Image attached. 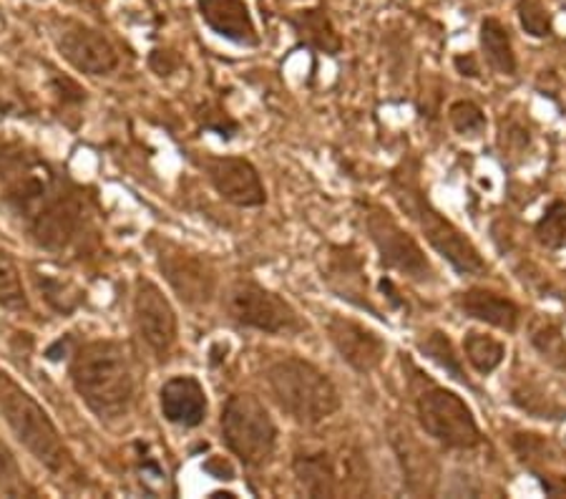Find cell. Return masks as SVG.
Here are the masks:
<instances>
[{
    "label": "cell",
    "instance_id": "cell-24",
    "mask_svg": "<svg viewBox=\"0 0 566 499\" xmlns=\"http://www.w3.org/2000/svg\"><path fill=\"white\" fill-rule=\"evenodd\" d=\"M463 351H465V358H469L471 366L476 368L481 376L494 374V371L506 358V346H504V343L496 341L494 335H486V333H479V331L465 333Z\"/></svg>",
    "mask_w": 566,
    "mask_h": 499
},
{
    "label": "cell",
    "instance_id": "cell-33",
    "mask_svg": "<svg viewBox=\"0 0 566 499\" xmlns=\"http://www.w3.org/2000/svg\"><path fill=\"white\" fill-rule=\"evenodd\" d=\"M453 66H455V71H459V74L465 76V79H479V76H481L479 59L473 56V53H459V56L453 59Z\"/></svg>",
    "mask_w": 566,
    "mask_h": 499
},
{
    "label": "cell",
    "instance_id": "cell-2",
    "mask_svg": "<svg viewBox=\"0 0 566 499\" xmlns=\"http://www.w3.org/2000/svg\"><path fill=\"white\" fill-rule=\"evenodd\" d=\"M0 195L8 210L25 225V230L69 195L56 171L39 154L6 144L0 147Z\"/></svg>",
    "mask_w": 566,
    "mask_h": 499
},
{
    "label": "cell",
    "instance_id": "cell-5",
    "mask_svg": "<svg viewBox=\"0 0 566 499\" xmlns=\"http://www.w3.org/2000/svg\"><path fill=\"white\" fill-rule=\"evenodd\" d=\"M392 193H396V199L400 207L413 217L421 227L426 240L431 242V248L441 256L443 260L451 262V268L461 276H473L481 278L489 272L486 260L481 258V252L476 245H473L465 235L455 227L451 220L436 210V207L428 202V197L421 193V187L416 181H410L406 177H396L392 179Z\"/></svg>",
    "mask_w": 566,
    "mask_h": 499
},
{
    "label": "cell",
    "instance_id": "cell-28",
    "mask_svg": "<svg viewBox=\"0 0 566 499\" xmlns=\"http://www.w3.org/2000/svg\"><path fill=\"white\" fill-rule=\"evenodd\" d=\"M516 13L518 21H522V29L528 35H534V39H546V35H552V15L546 11L542 0H518Z\"/></svg>",
    "mask_w": 566,
    "mask_h": 499
},
{
    "label": "cell",
    "instance_id": "cell-14",
    "mask_svg": "<svg viewBox=\"0 0 566 499\" xmlns=\"http://www.w3.org/2000/svg\"><path fill=\"white\" fill-rule=\"evenodd\" d=\"M59 51L73 69L88 76H106L118 66L114 43L84 23H63V31L59 33Z\"/></svg>",
    "mask_w": 566,
    "mask_h": 499
},
{
    "label": "cell",
    "instance_id": "cell-27",
    "mask_svg": "<svg viewBox=\"0 0 566 499\" xmlns=\"http://www.w3.org/2000/svg\"><path fill=\"white\" fill-rule=\"evenodd\" d=\"M449 119L455 134L465 136V139H479V136L486 132V114L479 104L469 102V98H461V102H453L449 108Z\"/></svg>",
    "mask_w": 566,
    "mask_h": 499
},
{
    "label": "cell",
    "instance_id": "cell-32",
    "mask_svg": "<svg viewBox=\"0 0 566 499\" xmlns=\"http://www.w3.org/2000/svg\"><path fill=\"white\" fill-rule=\"evenodd\" d=\"M499 144L504 154L509 152H524L528 147V132L522 129L518 124H501V136H499Z\"/></svg>",
    "mask_w": 566,
    "mask_h": 499
},
{
    "label": "cell",
    "instance_id": "cell-11",
    "mask_svg": "<svg viewBox=\"0 0 566 499\" xmlns=\"http://www.w3.org/2000/svg\"><path fill=\"white\" fill-rule=\"evenodd\" d=\"M157 262L164 278L175 288L179 301H185L187 305H202L214 295V270L197 252H189L175 242L164 240L157 245Z\"/></svg>",
    "mask_w": 566,
    "mask_h": 499
},
{
    "label": "cell",
    "instance_id": "cell-21",
    "mask_svg": "<svg viewBox=\"0 0 566 499\" xmlns=\"http://www.w3.org/2000/svg\"><path fill=\"white\" fill-rule=\"evenodd\" d=\"M481 51L486 56L489 66L496 71L501 76H516V53H514V43H511V33L506 29V23H501L499 18L489 15L481 21Z\"/></svg>",
    "mask_w": 566,
    "mask_h": 499
},
{
    "label": "cell",
    "instance_id": "cell-15",
    "mask_svg": "<svg viewBox=\"0 0 566 499\" xmlns=\"http://www.w3.org/2000/svg\"><path fill=\"white\" fill-rule=\"evenodd\" d=\"M207 177L212 187L222 195L227 202L237 207H260L268 199L260 171L252 167V162L242 157H209L205 162Z\"/></svg>",
    "mask_w": 566,
    "mask_h": 499
},
{
    "label": "cell",
    "instance_id": "cell-12",
    "mask_svg": "<svg viewBox=\"0 0 566 499\" xmlns=\"http://www.w3.org/2000/svg\"><path fill=\"white\" fill-rule=\"evenodd\" d=\"M134 323L146 346L167 358L177 343V313L161 288L146 278L136 280Z\"/></svg>",
    "mask_w": 566,
    "mask_h": 499
},
{
    "label": "cell",
    "instance_id": "cell-23",
    "mask_svg": "<svg viewBox=\"0 0 566 499\" xmlns=\"http://www.w3.org/2000/svg\"><path fill=\"white\" fill-rule=\"evenodd\" d=\"M418 351H421L426 358H431L438 368H443L453 381H459L463 386H471V378L465 376L463 361L459 353H455L451 339L443 331L426 333V339L418 341Z\"/></svg>",
    "mask_w": 566,
    "mask_h": 499
},
{
    "label": "cell",
    "instance_id": "cell-26",
    "mask_svg": "<svg viewBox=\"0 0 566 499\" xmlns=\"http://www.w3.org/2000/svg\"><path fill=\"white\" fill-rule=\"evenodd\" d=\"M0 308H6V311H25L29 308L21 272L8 252H0Z\"/></svg>",
    "mask_w": 566,
    "mask_h": 499
},
{
    "label": "cell",
    "instance_id": "cell-31",
    "mask_svg": "<svg viewBox=\"0 0 566 499\" xmlns=\"http://www.w3.org/2000/svg\"><path fill=\"white\" fill-rule=\"evenodd\" d=\"M511 447L516 449L518 459L528 461V465H532V461H536V459H542L546 449H549V447H546V441L538 437V434H516V437L511 439Z\"/></svg>",
    "mask_w": 566,
    "mask_h": 499
},
{
    "label": "cell",
    "instance_id": "cell-1",
    "mask_svg": "<svg viewBox=\"0 0 566 499\" xmlns=\"http://www.w3.org/2000/svg\"><path fill=\"white\" fill-rule=\"evenodd\" d=\"M71 381L91 412L102 419L126 414L134 398V371L126 349L116 341H94L76 351Z\"/></svg>",
    "mask_w": 566,
    "mask_h": 499
},
{
    "label": "cell",
    "instance_id": "cell-6",
    "mask_svg": "<svg viewBox=\"0 0 566 499\" xmlns=\"http://www.w3.org/2000/svg\"><path fill=\"white\" fill-rule=\"evenodd\" d=\"M222 434L227 447L248 467L268 465L277 447V426L252 394H234L224 406Z\"/></svg>",
    "mask_w": 566,
    "mask_h": 499
},
{
    "label": "cell",
    "instance_id": "cell-13",
    "mask_svg": "<svg viewBox=\"0 0 566 499\" xmlns=\"http://www.w3.org/2000/svg\"><path fill=\"white\" fill-rule=\"evenodd\" d=\"M327 339L333 341L335 351L358 374H373L386 361L388 346L376 331L365 329L363 323L345 315H331L325 323Z\"/></svg>",
    "mask_w": 566,
    "mask_h": 499
},
{
    "label": "cell",
    "instance_id": "cell-20",
    "mask_svg": "<svg viewBox=\"0 0 566 499\" xmlns=\"http://www.w3.org/2000/svg\"><path fill=\"white\" fill-rule=\"evenodd\" d=\"M290 23L295 33L303 39L310 49L323 51L327 56H335L343 49L340 33L335 31L331 15L323 8H307V11H297L290 15Z\"/></svg>",
    "mask_w": 566,
    "mask_h": 499
},
{
    "label": "cell",
    "instance_id": "cell-7",
    "mask_svg": "<svg viewBox=\"0 0 566 499\" xmlns=\"http://www.w3.org/2000/svg\"><path fill=\"white\" fill-rule=\"evenodd\" d=\"M418 422L428 437L441 441L449 449H473L481 444V429L473 412L459 394L443 386H426L416 396Z\"/></svg>",
    "mask_w": 566,
    "mask_h": 499
},
{
    "label": "cell",
    "instance_id": "cell-16",
    "mask_svg": "<svg viewBox=\"0 0 566 499\" xmlns=\"http://www.w3.org/2000/svg\"><path fill=\"white\" fill-rule=\"evenodd\" d=\"M323 280L331 285L333 293H337V298L378 315L368 298V278H365L363 258L350 245H333L323 268Z\"/></svg>",
    "mask_w": 566,
    "mask_h": 499
},
{
    "label": "cell",
    "instance_id": "cell-4",
    "mask_svg": "<svg viewBox=\"0 0 566 499\" xmlns=\"http://www.w3.org/2000/svg\"><path fill=\"white\" fill-rule=\"evenodd\" d=\"M0 414H3L13 437L43 467H49L51 471H63L69 467L71 454L61 439L56 424L43 412V406L3 371H0Z\"/></svg>",
    "mask_w": 566,
    "mask_h": 499
},
{
    "label": "cell",
    "instance_id": "cell-10",
    "mask_svg": "<svg viewBox=\"0 0 566 499\" xmlns=\"http://www.w3.org/2000/svg\"><path fill=\"white\" fill-rule=\"evenodd\" d=\"M295 477L310 497H337L355 492L360 477H355V454L307 449L295 457Z\"/></svg>",
    "mask_w": 566,
    "mask_h": 499
},
{
    "label": "cell",
    "instance_id": "cell-8",
    "mask_svg": "<svg viewBox=\"0 0 566 499\" xmlns=\"http://www.w3.org/2000/svg\"><path fill=\"white\" fill-rule=\"evenodd\" d=\"M365 227H368L373 245L378 248L380 262L388 270H396L400 276L418 280V283L433 280V268L421 245L410 238L386 207L365 205Z\"/></svg>",
    "mask_w": 566,
    "mask_h": 499
},
{
    "label": "cell",
    "instance_id": "cell-18",
    "mask_svg": "<svg viewBox=\"0 0 566 499\" xmlns=\"http://www.w3.org/2000/svg\"><path fill=\"white\" fill-rule=\"evenodd\" d=\"M164 419L179 426H199L207 416V394L195 376H177L161 386Z\"/></svg>",
    "mask_w": 566,
    "mask_h": 499
},
{
    "label": "cell",
    "instance_id": "cell-3",
    "mask_svg": "<svg viewBox=\"0 0 566 499\" xmlns=\"http://www.w3.org/2000/svg\"><path fill=\"white\" fill-rule=\"evenodd\" d=\"M264 381L275 404L297 424L315 426L340 408V394L333 381L297 356L272 361L264 371Z\"/></svg>",
    "mask_w": 566,
    "mask_h": 499
},
{
    "label": "cell",
    "instance_id": "cell-29",
    "mask_svg": "<svg viewBox=\"0 0 566 499\" xmlns=\"http://www.w3.org/2000/svg\"><path fill=\"white\" fill-rule=\"evenodd\" d=\"M514 404L522 406L524 412L534 414L536 419H564V408L556 406L552 398L536 394L534 388H514Z\"/></svg>",
    "mask_w": 566,
    "mask_h": 499
},
{
    "label": "cell",
    "instance_id": "cell-22",
    "mask_svg": "<svg viewBox=\"0 0 566 499\" xmlns=\"http://www.w3.org/2000/svg\"><path fill=\"white\" fill-rule=\"evenodd\" d=\"M528 341H532L538 356L549 363V366L566 374V335L559 323L552 321V318L536 315L534 321L528 323Z\"/></svg>",
    "mask_w": 566,
    "mask_h": 499
},
{
    "label": "cell",
    "instance_id": "cell-9",
    "mask_svg": "<svg viewBox=\"0 0 566 499\" xmlns=\"http://www.w3.org/2000/svg\"><path fill=\"white\" fill-rule=\"evenodd\" d=\"M224 311L234 323L262 333H290L300 325L290 303L252 280H237L227 288Z\"/></svg>",
    "mask_w": 566,
    "mask_h": 499
},
{
    "label": "cell",
    "instance_id": "cell-17",
    "mask_svg": "<svg viewBox=\"0 0 566 499\" xmlns=\"http://www.w3.org/2000/svg\"><path fill=\"white\" fill-rule=\"evenodd\" d=\"M202 21L222 39L240 45H258L260 33L244 0H197Z\"/></svg>",
    "mask_w": 566,
    "mask_h": 499
},
{
    "label": "cell",
    "instance_id": "cell-34",
    "mask_svg": "<svg viewBox=\"0 0 566 499\" xmlns=\"http://www.w3.org/2000/svg\"><path fill=\"white\" fill-rule=\"evenodd\" d=\"M538 482H542L544 492L549 497H566V479L559 475H542V471H536Z\"/></svg>",
    "mask_w": 566,
    "mask_h": 499
},
{
    "label": "cell",
    "instance_id": "cell-30",
    "mask_svg": "<svg viewBox=\"0 0 566 499\" xmlns=\"http://www.w3.org/2000/svg\"><path fill=\"white\" fill-rule=\"evenodd\" d=\"M0 487H3L8 495L29 492V487H25L21 477V469H18L15 459L11 457V451H8L3 444H0Z\"/></svg>",
    "mask_w": 566,
    "mask_h": 499
},
{
    "label": "cell",
    "instance_id": "cell-19",
    "mask_svg": "<svg viewBox=\"0 0 566 499\" xmlns=\"http://www.w3.org/2000/svg\"><path fill=\"white\" fill-rule=\"evenodd\" d=\"M461 311L473 318V321L489 323L494 329L514 333L518 329V321H522V308H518L511 298L499 295L494 290L486 288H469L459 293L455 298Z\"/></svg>",
    "mask_w": 566,
    "mask_h": 499
},
{
    "label": "cell",
    "instance_id": "cell-25",
    "mask_svg": "<svg viewBox=\"0 0 566 499\" xmlns=\"http://www.w3.org/2000/svg\"><path fill=\"white\" fill-rule=\"evenodd\" d=\"M536 240L549 250L566 248V199H554L534 227Z\"/></svg>",
    "mask_w": 566,
    "mask_h": 499
}]
</instances>
